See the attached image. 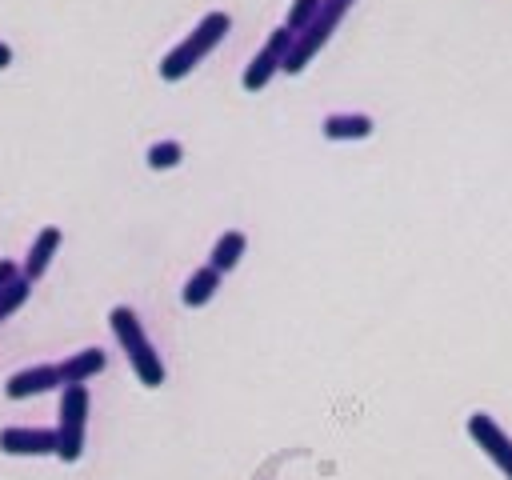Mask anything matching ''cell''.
Listing matches in <instances>:
<instances>
[{"label":"cell","mask_w":512,"mask_h":480,"mask_svg":"<svg viewBox=\"0 0 512 480\" xmlns=\"http://www.w3.org/2000/svg\"><path fill=\"white\" fill-rule=\"evenodd\" d=\"M108 324H112V336H116V344L124 348V356H128V364H132V372H136V380H140L144 388H160V384H164V360H160V352L152 348V340H148L140 316H136L128 304H116V308L108 312Z\"/></svg>","instance_id":"obj_1"},{"label":"cell","mask_w":512,"mask_h":480,"mask_svg":"<svg viewBox=\"0 0 512 480\" xmlns=\"http://www.w3.org/2000/svg\"><path fill=\"white\" fill-rule=\"evenodd\" d=\"M228 32H232V16H228V12H208V16H200V24L160 60V80H168V84L184 80Z\"/></svg>","instance_id":"obj_2"},{"label":"cell","mask_w":512,"mask_h":480,"mask_svg":"<svg viewBox=\"0 0 512 480\" xmlns=\"http://www.w3.org/2000/svg\"><path fill=\"white\" fill-rule=\"evenodd\" d=\"M88 384H64L60 388V408H56V456L64 464H76L84 456V436H88Z\"/></svg>","instance_id":"obj_3"},{"label":"cell","mask_w":512,"mask_h":480,"mask_svg":"<svg viewBox=\"0 0 512 480\" xmlns=\"http://www.w3.org/2000/svg\"><path fill=\"white\" fill-rule=\"evenodd\" d=\"M348 8H352V0H324V4H320L316 20H312L304 32H296V40H292V52H288V60H284V72H288V76H296V72H304V68L312 64V56L332 40V32H336V24L344 20Z\"/></svg>","instance_id":"obj_4"},{"label":"cell","mask_w":512,"mask_h":480,"mask_svg":"<svg viewBox=\"0 0 512 480\" xmlns=\"http://www.w3.org/2000/svg\"><path fill=\"white\" fill-rule=\"evenodd\" d=\"M292 40H296V32L292 28H276V32H268V40L260 44V52L244 64V76H240V84H244V92H260V88H268V80L276 76V72H284V60H288V52H292Z\"/></svg>","instance_id":"obj_5"},{"label":"cell","mask_w":512,"mask_h":480,"mask_svg":"<svg viewBox=\"0 0 512 480\" xmlns=\"http://www.w3.org/2000/svg\"><path fill=\"white\" fill-rule=\"evenodd\" d=\"M468 436H472L476 448L500 468V476L512 480V436H508L488 412H472V416H468Z\"/></svg>","instance_id":"obj_6"},{"label":"cell","mask_w":512,"mask_h":480,"mask_svg":"<svg viewBox=\"0 0 512 480\" xmlns=\"http://www.w3.org/2000/svg\"><path fill=\"white\" fill-rule=\"evenodd\" d=\"M52 388H64V376H60V364H32V368H20L4 380V396L8 400H28V396H44Z\"/></svg>","instance_id":"obj_7"},{"label":"cell","mask_w":512,"mask_h":480,"mask_svg":"<svg viewBox=\"0 0 512 480\" xmlns=\"http://www.w3.org/2000/svg\"><path fill=\"white\" fill-rule=\"evenodd\" d=\"M56 428H0V452L8 456H56Z\"/></svg>","instance_id":"obj_8"},{"label":"cell","mask_w":512,"mask_h":480,"mask_svg":"<svg viewBox=\"0 0 512 480\" xmlns=\"http://www.w3.org/2000/svg\"><path fill=\"white\" fill-rule=\"evenodd\" d=\"M60 240H64V232H60L56 224H44V228L36 232V240L28 244V256H24L20 272H24L32 284L48 272V264H52V256H56V248H60Z\"/></svg>","instance_id":"obj_9"},{"label":"cell","mask_w":512,"mask_h":480,"mask_svg":"<svg viewBox=\"0 0 512 480\" xmlns=\"http://www.w3.org/2000/svg\"><path fill=\"white\" fill-rule=\"evenodd\" d=\"M372 116H364V112H332V116H324V124H320V132H324V140H368L372 136Z\"/></svg>","instance_id":"obj_10"},{"label":"cell","mask_w":512,"mask_h":480,"mask_svg":"<svg viewBox=\"0 0 512 480\" xmlns=\"http://www.w3.org/2000/svg\"><path fill=\"white\" fill-rule=\"evenodd\" d=\"M104 364H108V356L100 348H80L68 360H60V376H64V384H88L92 376L104 372Z\"/></svg>","instance_id":"obj_11"},{"label":"cell","mask_w":512,"mask_h":480,"mask_svg":"<svg viewBox=\"0 0 512 480\" xmlns=\"http://www.w3.org/2000/svg\"><path fill=\"white\" fill-rule=\"evenodd\" d=\"M220 280H224V272H216L212 264H204V268H196V272L184 280V288H180V300H184L188 308H204V304L216 296Z\"/></svg>","instance_id":"obj_12"},{"label":"cell","mask_w":512,"mask_h":480,"mask_svg":"<svg viewBox=\"0 0 512 480\" xmlns=\"http://www.w3.org/2000/svg\"><path fill=\"white\" fill-rule=\"evenodd\" d=\"M244 248H248V236H244L240 228H228V232H224V236L212 244V252H208V264H212L216 272H232V268L240 264Z\"/></svg>","instance_id":"obj_13"},{"label":"cell","mask_w":512,"mask_h":480,"mask_svg":"<svg viewBox=\"0 0 512 480\" xmlns=\"http://www.w3.org/2000/svg\"><path fill=\"white\" fill-rule=\"evenodd\" d=\"M28 292H32V280H28L24 272H16V276H12V280L0 288V324H4L12 312H20V308H24Z\"/></svg>","instance_id":"obj_14"},{"label":"cell","mask_w":512,"mask_h":480,"mask_svg":"<svg viewBox=\"0 0 512 480\" xmlns=\"http://www.w3.org/2000/svg\"><path fill=\"white\" fill-rule=\"evenodd\" d=\"M148 168L152 172H164V168H176L180 160H184V144L180 140H156L152 148H148Z\"/></svg>","instance_id":"obj_15"},{"label":"cell","mask_w":512,"mask_h":480,"mask_svg":"<svg viewBox=\"0 0 512 480\" xmlns=\"http://www.w3.org/2000/svg\"><path fill=\"white\" fill-rule=\"evenodd\" d=\"M320 4H324V0H292V8H288V16H284V28H292V32H304V28L316 20Z\"/></svg>","instance_id":"obj_16"},{"label":"cell","mask_w":512,"mask_h":480,"mask_svg":"<svg viewBox=\"0 0 512 480\" xmlns=\"http://www.w3.org/2000/svg\"><path fill=\"white\" fill-rule=\"evenodd\" d=\"M16 272H20V268H16L12 260H0V288H4V284H8V280H12Z\"/></svg>","instance_id":"obj_17"},{"label":"cell","mask_w":512,"mask_h":480,"mask_svg":"<svg viewBox=\"0 0 512 480\" xmlns=\"http://www.w3.org/2000/svg\"><path fill=\"white\" fill-rule=\"evenodd\" d=\"M8 64H12V48H8V44H4V40H0V72H4V68H8Z\"/></svg>","instance_id":"obj_18"}]
</instances>
